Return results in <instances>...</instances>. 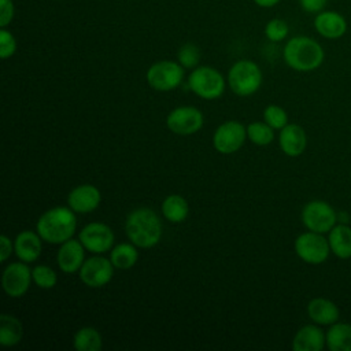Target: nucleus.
I'll list each match as a JSON object with an SVG mask.
<instances>
[{"label": "nucleus", "instance_id": "28", "mask_svg": "<svg viewBox=\"0 0 351 351\" xmlns=\"http://www.w3.org/2000/svg\"><path fill=\"white\" fill-rule=\"evenodd\" d=\"M33 282L41 289H51L58 282V276L51 266L37 265L32 270Z\"/></svg>", "mask_w": 351, "mask_h": 351}, {"label": "nucleus", "instance_id": "26", "mask_svg": "<svg viewBox=\"0 0 351 351\" xmlns=\"http://www.w3.org/2000/svg\"><path fill=\"white\" fill-rule=\"evenodd\" d=\"M103 347V339L97 329L84 326L74 333L73 348L77 351H99Z\"/></svg>", "mask_w": 351, "mask_h": 351}, {"label": "nucleus", "instance_id": "3", "mask_svg": "<svg viewBox=\"0 0 351 351\" xmlns=\"http://www.w3.org/2000/svg\"><path fill=\"white\" fill-rule=\"evenodd\" d=\"M282 56L291 69L307 73L317 70L322 64L325 52L321 44L314 38L307 36H296L287 41Z\"/></svg>", "mask_w": 351, "mask_h": 351}, {"label": "nucleus", "instance_id": "31", "mask_svg": "<svg viewBox=\"0 0 351 351\" xmlns=\"http://www.w3.org/2000/svg\"><path fill=\"white\" fill-rule=\"evenodd\" d=\"M288 23L280 18L270 19L265 26V36L273 43L282 41L288 36Z\"/></svg>", "mask_w": 351, "mask_h": 351}, {"label": "nucleus", "instance_id": "25", "mask_svg": "<svg viewBox=\"0 0 351 351\" xmlns=\"http://www.w3.org/2000/svg\"><path fill=\"white\" fill-rule=\"evenodd\" d=\"M137 259L138 251L133 243H121L111 248L110 261L115 269L128 270L136 265Z\"/></svg>", "mask_w": 351, "mask_h": 351}, {"label": "nucleus", "instance_id": "24", "mask_svg": "<svg viewBox=\"0 0 351 351\" xmlns=\"http://www.w3.org/2000/svg\"><path fill=\"white\" fill-rule=\"evenodd\" d=\"M160 210L163 217L173 223L184 222L189 213L188 202L181 195H169L163 199L160 204Z\"/></svg>", "mask_w": 351, "mask_h": 351}, {"label": "nucleus", "instance_id": "36", "mask_svg": "<svg viewBox=\"0 0 351 351\" xmlns=\"http://www.w3.org/2000/svg\"><path fill=\"white\" fill-rule=\"evenodd\" d=\"M281 0H254V3L262 8H271L277 5Z\"/></svg>", "mask_w": 351, "mask_h": 351}, {"label": "nucleus", "instance_id": "12", "mask_svg": "<svg viewBox=\"0 0 351 351\" xmlns=\"http://www.w3.org/2000/svg\"><path fill=\"white\" fill-rule=\"evenodd\" d=\"M32 280V269L26 262H12L3 270L1 287L8 296L21 298L27 292Z\"/></svg>", "mask_w": 351, "mask_h": 351}, {"label": "nucleus", "instance_id": "4", "mask_svg": "<svg viewBox=\"0 0 351 351\" xmlns=\"http://www.w3.org/2000/svg\"><path fill=\"white\" fill-rule=\"evenodd\" d=\"M262 81V71L252 60H239L228 71V85L237 96L254 95L261 88Z\"/></svg>", "mask_w": 351, "mask_h": 351}, {"label": "nucleus", "instance_id": "23", "mask_svg": "<svg viewBox=\"0 0 351 351\" xmlns=\"http://www.w3.org/2000/svg\"><path fill=\"white\" fill-rule=\"evenodd\" d=\"M22 337H23L22 322L11 314H1L0 315V344L4 347H14L22 340Z\"/></svg>", "mask_w": 351, "mask_h": 351}, {"label": "nucleus", "instance_id": "19", "mask_svg": "<svg viewBox=\"0 0 351 351\" xmlns=\"http://www.w3.org/2000/svg\"><path fill=\"white\" fill-rule=\"evenodd\" d=\"M43 239L37 232L22 230L14 240V252L19 261L30 263L40 258L43 250Z\"/></svg>", "mask_w": 351, "mask_h": 351}, {"label": "nucleus", "instance_id": "29", "mask_svg": "<svg viewBox=\"0 0 351 351\" xmlns=\"http://www.w3.org/2000/svg\"><path fill=\"white\" fill-rule=\"evenodd\" d=\"M263 121L273 129L281 130L288 123V114L282 107L270 104L263 110Z\"/></svg>", "mask_w": 351, "mask_h": 351}, {"label": "nucleus", "instance_id": "35", "mask_svg": "<svg viewBox=\"0 0 351 351\" xmlns=\"http://www.w3.org/2000/svg\"><path fill=\"white\" fill-rule=\"evenodd\" d=\"M12 252H14V243L5 234H1L0 236V261L5 262Z\"/></svg>", "mask_w": 351, "mask_h": 351}, {"label": "nucleus", "instance_id": "6", "mask_svg": "<svg viewBox=\"0 0 351 351\" xmlns=\"http://www.w3.org/2000/svg\"><path fill=\"white\" fill-rule=\"evenodd\" d=\"M145 78L152 89L169 92L182 82L184 67L174 60H159L148 67Z\"/></svg>", "mask_w": 351, "mask_h": 351}, {"label": "nucleus", "instance_id": "32", "mask_svg": "<svg viewBox=\"0 0 351 351\" xmlns=\"http://www.w3.org/2000/svg\"><path fill=\"white\" fill-rule=\"evenodd\" d=\"M16 51V40L14 34L7 30L5 27H1L0 30V58L3 60L11 58Z\"/></svg>", "mask_w": 351, "mask_h": 351}, {"label": "nucleus", "instance_id": "21", "mask_svg": "<svg viewBox=\"0 0 351 351\" xmlns=\"http://www.w3.org/2000/svg\"><path fill=\"white\" fill-rule=\"evenodd\" d=\"M330 252L339 259L351 258V226L347 223H336L328 233Z\"/></svg>", "mask_w": 351, "mask_h": 351}, {"label": "nucleus", "instance_id": "22", "mask_svg": "<svg viewBox=\"0 0 351 351\" xmlns=\"http://www.w3.org/2000/svg\"><path fill=\"white\" fill-rule=\"evenodd\" d=\"M326 347L330 351H351V324L337 321L329 325Z\"/></svg>", "mask_w": 351, "mask_h": 351}, {"label": "nucleus", "instance_id": "11", "mask_svg": "<svg viewBox=\"0 0 351 351\" xmlns=\"http://www.w3.org/2000/svg\"><path fill=\"white\" fill-rule=\"evenodd\" d=\"M78 240L89 252L103 254L112 248L115 236L108 225L103 222H89L80 230Z\"/></svg>", "mask_w": 351, "mask_h": 351}, {"label": "nucleus", "instance_id": "13", "mask_svg": "<svg viewBox=\"0 0 351 351\" xmlns=\"http://www.w3.org/2000/svg\"><path fill=\"white\" fill-rule=\"evenodd\" d=\"M112 274H114V265L111 263L110 259L99 254L85 259V262L80 269V278L89 288L104 287L111 281Z\"/></svg>", "mask_w": 351, "mask_h": 351}, {"label": "nucleus", "instance_id": "33", "mask_svg": "<svg viewBox=\"0 0 351 351\" xmlns=\"http://www.w3.org/2000/svg\"><path fill=\"white\" fill-rule=\"evenodd\" d=\"M15 8L12 0H0V26L7 27L14 19Z\"/></svg>", "mask_w": 351, "mask_h": 351}, {"label": "nucleus", "instance_id": "7", "mask_svg": "<svg viewBox=\"0 0 351 351\" xmlns=\"http://www.w3.org/2000/svg\"><path fill=\"white\" fill-rule=\"evenodd\" d=\"M293 248H295L296 255L303 262L310 263V265L324 263L330 254V247H329L328 239L322 233H317L313 230L300 233L295 239Z\"/></svg>", "mask_w": 351, "mask_h": 351}, {"label": "nucleus", "instance_id": "18", "mask_svg": "<svg viewBox=\"0 0 351 351\" xmlns=\"http://www.w3.org/2000/svg\"><path fill=\"white\" fill-rule=\"evenodd\" d=\"M314 27L324 38L337 40L346 34L347 21L336 11H321L314 18Z\"/></svg>", "mask_w": 351, "mask_h": 351}, {"label": "nucleus", "instance_id": "15", "mask_svg": "<svg viewBox=\"0 0 351 351\" xmlns=\"http://www.w3.org/2000/svg\"><path fill=\"white\" fill-rule=\"evenodd\" d=\"M56 262L59 269L66 274L80 271L82 263L85 262V247L80 240L75 239L62 243L56 254Z\"/></svg>", "mask_w": 351, "mask_h": 351}, {"label": "nucleus", "instance_id": "34", "mask_svg": "<svg viewBox=\"0 0 351 351\" xmlns=\"http://www.w3.org/2000/svg\"><path fill=\"white\" fill-rule=\"evenodd\" d=\"M326 1L328 0H299V4L306 12H310V14L317 12L318 14L324 10Z\"/></svg>", "mask_w": 351, "mask_h": 351}, {"label": "nucleus", "instance_id": "27", "mask_svg": "<svg viewBox=\"0 0 351 351\" xmlns=\"http://www.w3.org/2000/svg\"><path fill=\"white\" fill-rule=\"evenodd\" d=\"M247 138L255 145H269L274 140V129L263 122H252L247 126Z\"/></svg>", "mask_w": 351, "mask_h": 351}, {"label": "nucleus", "instance_id": "17", "mask_svg": "<svg viewBox=\"0 0 351 351\" xmlns=\"http://www.w3.org/2000/svg\"><path fill=\"white\" fill-rule=\"evenodd\" d=\"M324 347H326V333L317 324L303 325L292 339L293 351H321Z\"/></svg>", "mask_w": 351, "mask_h": 351}, {"label": "nucleus", "instance_id": "5", "mask_svg": "<svg viewBox=\"0 0 351 351\" xmlns=\"http://www.w3.org/2000/svg\"><path fill=\"white\" fill-rule=\"evenodd\" d=\"M223 75L211 66H199L188 75V88L202 99L214 100L225 92Z\"/></svg>", "mask_w": 351, "mask_h": 351}, {"label": "nucleus", "instance_id": "20", "mask_svg": "<svg viewBox=\"0 0 351 351\" xmlns=\"http://www.w3.org/2000/svg\"><path fill=\"white\" fill-rule=\"evenodd\" d=\"M307 315L308 318L319 325V326H329L339 321L340 310L335 302L326 298H313L307 304Z\"/></svg>", "mask_w": 351, "mask_h": 351}, {"label": "nucleus", "instance_id": "14", "mask_svg": "<svg viewBox=\"0 0 351 351\" xmlns=\"http://www.w3.org/2000/svg\"><path fill=\"white\" fill-rule=\"evenodd\" d=\"M101 202L100 191L92 184H82L73 188L67 196V206L77 214L95 211Z\"/></svg>", "mask_w": 351, "mask_h": 351}, {"label": "nucleus", "instance_id": "2", "mask_svg": "<svg viewBox=\"0 0 351 351\" xmlns=\"http://www.w3.org/2000/svg\"><path fill=\"white\" fill-rule=\"evenodd\" d=\"M77 229L75 213L70 207L56 206L40 215L36 230L45 243L62 244L70 239Z\"/></svg>", "mask_w": 351, "mask_h": 351}, {"label": "nucleus", "instance_id": "30", "mask_svg": "<svg viewBox=\"0 0 351 351\" xmlns=\"http://www.w3.org/2000/svg\"><path fill=\"white\" fill-rule=\"evenodd\" d=\"M177 60L184 69H195L200 60V51L195 44L186 43L178 49Z\"/></svg>", "mask_w": 351, "mask_h": 351}, {"label": "nucleus", "instance_id": "8", "mask_svg": "<svg viewBox=\"0 0 351 351\" xmlns=\"http://www.w3.org/2000/svg\"><path fill=\"white\" fill-rule=\"evenodd\" d=\"M302 222L307 230L317 233H329V230L337 223L336 210L324 200H311L304 204L300 214Z\"/></svg>", "mask_w": 351, "mask_h": 351}, {"label": "nucleus", "instance_id": "9", "mask_svg": "<svg viewBox=\"0 0 351 351\" xmlns=\"http://www.w3.org/2000/svg\"><path fill=\"white\" fill-rule=\"evenodd\" d=\"M204 123L200 110L193 106H181L171 110L166 118V126L178 136H191L197 133Z\"/></svg>", "mask_w": 351, "mask_h": 351}, {"label": "nucleus", "instance_id": "10", "mask_svg": "<svg viewBox=\"0 0 351 351\" xmlns=\"http://www.w3.org/2000/svg\"><path fill=\"white\" fill-rule=\"evenodd\" d=\"M247 138V128L237 121H226L221 123L213 134V145L215 151L223 155L239 151Z\"/></svg>", "mask_w": 351, "mask_h": 351}, {"label": "nucleus", "instance_id": "1", "mask_svg": "<svg viewBox=\"0 0 351 351\" xmlns=\"http://www.w3.org/2000/svg\"><path fill=\"white\" fill-rule=\"evenodd\" d=\"M125 232L129 241L136 247L152 248L162 237V222L154 210L138 207L128 214Z\"/></svg>", "mask_w": 351, "mask_h": 351}, {"label": "nucleus", "instance_id": "16", "mask_svg": "<svg viewBox=\"0 0 351 351\" xmlns=\"http://www.w3.org/2000/svg\"><path fill=\"white\" fill-rule=\"evenodd\" d=\"M278 144L287 156H300L307 147V136L304 129L298 123H287L280 130Z\"/></svg>", "mask_w": 351, "mask_h": 351}]
</instances>
